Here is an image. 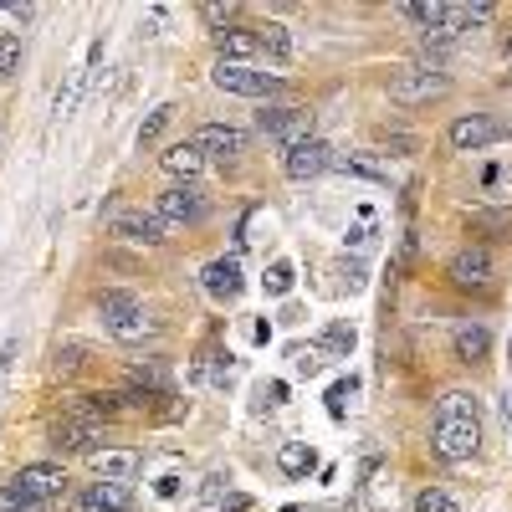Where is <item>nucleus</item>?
<instances>
[{"instance_id":"nucleus-1","label":"nucleus","mask_w":512,"mask_h":512,"mask_svg":"<svg viewBox=\"0 0 512 512\" xmlns=\"http://www.w3.org/2000/svg\"><path fill=\"white\" fill-rule=\"evenodd\" d=\"M313 123H318V113L303 108V103H262V113H256V128H262L282 154L297 149V144H308V139H318Z\"/></svg>"},{"instance_id":"nucleus-2","label":"nucleus","mask_w":512,"mask_h":512,"mask_svg":"<svg viewBox=\"0 0 512 512\" xmlns=\"http://www.w3.org/2000/svg\"><path fill=\"white\" fill-rule=\"evenodd\" d=\"M210 82H216L221 93L256 98V103H277L287 93V82L277 72H256L251 62H216V67H210Z\"/></svg>"},{"instance_id":"nucleus-3","label":"nucleus","mask_w":512,"mask_h":512,"mask_svg":"<svg viewBox=\"0 0 512 512\" xmlns=\"http://www.w3.org/2000/svg\"><path fill=\"white\" fill-rule=\"evenodd\" d=\"M446 93H451V77H446L441 67H431V62L400 67V72L390 77V103H400V108H425V103H436V98H446Z\"/></svg>"},{"instance_id":"nucleus-4","label":"nucleus","mask_w":512,"mask_h":512,"mask_svg":"<svg viewBox=\"0 0 512 512\" xmlns=\"http://www.w3.org/2000/svg\"><path fill=\"white\" fill-rule=\"evenodd\" d=\"M47 446H52V456L57 461H67V456H98L103 451V425L98 420H82V415H57L52 425H47Z\"/></svg>"},{"instance_id":"nucleus-5","label":"nucleus","mask_w":512,"mask_h":512,"mask_svg":"<svg viewBox=\"0 0 512 512\" xmlns=\"http://www.w3.org/2000/svg\"><path fill=\"white\" fill-rule=\"evenodd\" d=\"M31 502H41V507H52V502H62V497H72V477H67V461H26V466H16V477H11Z\"/></svg>"},{"instance_id":"nucleus-6","label":"nucleus","mask_w":512,"mask_h":512,"mask_svg":"<svg viewBox=\"0 0 512 512\" xmlns=\"http://www.w3.org/2000/svg\"><path fill=\"white\" fill-rule=\"evenodd\" d=\"M154 216H159L164 226L195 231V226H205V216H210V200L200 195V185H164V190L154 195Z\"/></svg>"},{"instance_id":"nucleus-7","label":"nucleus","mask_w":512,"mask_h":512,"mask_svg":"<svg viewBox=\"0 0 512 512\" xmlns=\"http://www.w3.org/2000/svg\"><path fill=\"white\" fill-rule=\"evenodd\" d=\"M492 277H497V262H492V246H482V241H466L446 262V282L456 292H487Z\"/></svg>"},{"instance_id":"nucleus-8","label":"nucleus","mask_w":512,"mask_h":512,"mask_svg":"<svg viewBox=\"0 0 512 512\" xmlns=\"http://www.w3.org/2000/svg\"><path fill=\"white\" fill-rule=\"evenodd\" d=\"M507 139V123L497 118V113H461V118H451V128H446V144L456 149V154H482V149H492V144H502Z\"/></svg>"},{"instance_id":"nucleus-9","label":"nucleus","mask_w":512,"mask_h":512,"mask_svg":"<svg viewBox=\"0 0 512 512\" xmlns=\"http://www.w3.org/2000/svg\"><path fill=\"white\" fill-rule=\"evenodd\" d=\"M431 451L441 461H472L482 451V420H436Z\"/></svg>"},{"instance_id":"nucleus-10","label":"nucleus","mask_w":512,"mask_h":512,"mask_svg":"<svg viewBox=\"0 0 512 512\" xmlns=\"http://www.w3.org/2000/svg\"><path fill=\"white\" fill-rule=\"evenodd\" d=\"M134 507V487L128 482H82L67 497V512H128Z\"/></svg>"},{"instance_id":"nucleus-11","label":"nucleus","mask_w":512,"mask_h":512,"mask_svg":"<svg viewBox=\"0 0 512 512\" xmlns=\"http://www.w3.org/2000/svg\"><path fill=\"white\" fill-rule=\"evenodd\" d=\"M282 169H287V180H318V175H328V169H338V154H333V144H323V139H308V144H297V149H287L282 154Z\"/></svg>"},{"instance_id":"nucleus-12","label":"nucleus","mask_w":512,"mask_h":512,"mask_svg":"<svg viewBox=\"0 0 512 512\" xmlns=\"http://www.w3.org/2000/svg\"><path fill=\"white\" fill-rule=\"evenodd\" d=\"M451 359L466 364V369H482L492 359V328L482 318H466L451 328Z\"/></svg>"},{"instance_id":"nucleus-13","label":"nucleus","mask_w":512,"mask_h":512,"mask_svg":"<svg viewBox=\"0 0 512 512\" xmlns=\"http://www.w3.org/2000/svg\"><path fill=\"white\" fill-rule=\"evenodd\" d=\"M190 144L205 159H241L246 154V128H236V123H200L190 134Z\"/></svg>"},{"instance_id":"nucleus-14","label":"nucleus","mask_w":512,"mask_h":512,"mask_svg":"<svg viewBox=\"0 0 512 512\" xmlns=\"http://www.w3.org/2000/svg\"><path fill=\"white\" fill-rule=\"evenodd\" d=\"M67 415H82V420H98V425H113L128 415L123 405V390H82L67 400Z\"/></svg>"},{"instance_id":"nucleus-15","label":"nucleus","mask_w":512,"mask_h":512,"mask_svg":"<svg viewBox=\"0 0 512 512\" xmlns=\"http://www.w3.org/2000/svg\"><path fill=\"white\" fill-rule=\"evenodd\" d=\"M113 236L128 241V246H164L169 241V226L154 216V210H128V216L113 221Z\"/></svg>"},{"instance_id":"nucleus-16","label":"nucleus","mask_w":512,"mask_h":512,"mask_svg":"<svg viewBox=\"0 0 512 512\" xmlns=\"http://www.w3.org/2000/svg\"><path fill=\"white\" fill-rule=\"evenodd\" d=\"M139 451L134 446H103L98 456H88V466H93V477L98 482H134L139 477Z\"/></svg>"},{"instance_id":"nucleus-17","label":"nucleus","mask_w":512,"mask_h":512,"mask_svg":"<svg viewBox=\"0 0 512 512\" xmlns=\"http://www.w3.org/2000/svg\"><path fill=\"white\" fill-rule=\"evenodd\" d=\"M200 282H205V292L216 297V303H236L241 287H246V282H241V262H236V256H216V262L205 267V277H200Z\"/></svg>"},{"instance_id":"nucleus-18","label":"nucleus","mask_w":512,"mask_h":512,"mask_svg":"<svg viewBox=\"0 0 512 512\" xmlns=\"http://www.w3.org/2000/svg\"><path fill=\"white\" fill-rule=\"evenodd\" d=\"M159 164H164V175H175V185H195V180L205 175V164H210V159L185 139V144H169V149L159 154Z\"/></svg>"},{"instance_id":"nucleus-19","label":"nucleus","mask_w":512,"mask_h":512,"mask_svg":"<svg viewBox=\"0 0 512 512\" xmlns=\"http://www.w3.org/2000/svg\"><path fill=\"white\" fill-rule=\"evenodd\" d=\"M123 384H134V390H149V395H175V379H169L164 359H134L123 374Z\"/></svg>"},{"instance_id":"nucleus-20","label":"nucleus","mask_w":512,"mask_h":512,"mask_svg":"<svg viewBox=\"0 0 512 512\" xmlns=\"http://www.w3.org/2000/svg\"><path fill=\"white\" fill-rule=\"evenodd\" d=\"M262 52V41H256V26H231L216 36V62H251Z\"/></svg>"},{"instance_id":"nucleus-21","label":"nucleus","mask_w":512,"mask_h":512,"mask_svg":"<svg viewBox=\"0 0 512 512\" xmlns=\"http://www.w3.org/2000/svg\"><path fill=\"white\" fill-rule=\"evenodd\" d=\"M466 231L482 236V246L487 241H512V210H472V216H466Z\"/></svg>"},{"instance_id":"nucleus-22","label":"nucleus","mask_w":512,"mask_h":512,"mask_svg":"<svg viewBox=\"0 0 512 512\" xmlns=\"http://www.w3.org/2000/svg\"><path fill=\"white\" fill-rule=\"evenodd\" d=\"M277 466H282V477H292V482H308V472L318 466V451H313L308 441H287V446L277 451Z\"/></svg>"},{"instance_id":"nucleus-23","label":"nucleus","mask_w":512,"mask_h":512,"mask_svg":"<svg viewBox=\"0 0 512 512\" xmlns=\"http://www.w3.org/2000/svg\"><path fill=\"white\" fill-rule=\"evenodd\" d=\"M436 420H482V400L472 390H446L436 400Z\"/></svg>"},{"instance_id":"nucleus-24","label":"nucleus","mask_w":512,"mask_h":512,"mask_svg":"<svg viewBox=\"0 0 512 512\" xmlns=\"http://www.w3.org/2000/svg\"><path fill=\"white\" fill-rule=\"evenodd\" d=\"M256 41H262V52L277 57V62H287L297 52V41H292V31L282 21H262V26H256Z\"/></svg>"},{"instance_id":"nucleus-25","label":"nucleus","mask_w":512,"mask_h":512,"mask_svg":"<svg viewBox=\"0 0 512 512\" xmlns=\"http://www.w3.org/2000/svg\"><path fill=\"white\" fill-rule=\"evenodd\" d=\"M21 62H26V41H21V31H0V82H11V77L21 72Z\"/></svg>"},{"instance_id":"nucleus-26","label":"nucleus","mask_w":512,"mask_h":512,"mask_svg":"<svg viewBox=\"0 0 512 512\" xmlns=\"http://www.w3.org/2000/svg\"><path fill=\"white\" fill-rule=\"evenodd\" d=\"M93 364V354L82 349V344H57V354H52V374L57 379H72V374H82Z\"/></svg>"},{"instance_id":"nucleus-27","label":"nucleus","mask_w":512,"mask_h":512,"mask_svg":"<svg viewBox=\"0 0 512 512\" xmlns=\"http://www.w3.org/2000/svg\"><path fill=\"white\" fill-rule=\"evenodd\" d=\"M200 21L221 36V31L241 26V6H231V0H226V6H221V0H205V6H200Z\"/></svg>"},{"instance_id":"nucleus-28","label":"nucleus","mask_w":512,"mask_h":512,"mask_svg":"<svg viewBox=\"0 0 512 512\" xmlns=\"http://www.w3.org/2000/svg\"><path fill=\"white\" fill-rule=\"evenodd\" d=\"M354 344H359V338H354V328H344V323H328L323 338H318V349H323V354H338V359H349Z\"/></svg>"},{"instance_id":"nucleus-29","label":"nucleus","mask_w":512,"mask_h":512,"mask_svg":"<svg viewBox=\"0 0 512 512\" xmlns=\"http://www.w3.org/2000/svg\"><path fill=\"white\" fill-rule=\"evenodd\" d=\"M82 88H88V67H77V72L67 77V88L57 93V103H52V113H57V118H67V113L77 108V98H82Z\"/></svg>"},{"instance_id":"nucleus-30","label":"nucleus","mask_w":512,"mask_h":512,"mask_svg":"<svg viewBox=\"0 0 512 512\" xmlns=\"http://www.w3.org/2000/svg\"><path fill=\"white\" fill-rule=\"evenodd\" d=\"M169 118H175V103H159V108L144 118V128H139V149H144V144H154V139L164 134V128H169Z\"/></svg>"},{"instance_id":"nucleus-31","label":"nucleus","mask_w":512,"mask_h":512,"mask_svg":"<svg viewBox=\"0 0 512 512\" xmlns=\"http://www.w3.org/2000/svg\"><path fill=\"white\" fill-rule=\"evenodd\" d=\"M415 512H456V497L441 487H420L415 492Z\"/></svg>"},{"instance_id":"nucleus-32","label":"nucleus","mask_w":512,"mask_h":512,"mask_svg":"<svg viewBox=\"0 0 512 512\" xmlns=\"http://www.w3.org/2000/svg\"><path fill=\"white\" fill-rule=\"evenodd\" d=\"M41 502H31L16 482H0V512H36Z\"/></svg>"},{"instance_id":"nucleus-33","label":"nucleus","mask_w":512,"mask_h":512,"mask_svg":"<svg viewBox=\"0 0 512 512\" xmlns=\"http://www.w3.org/2000/svg\"><path fill=\"white\" fill-rule=\"evenodd\" d=\"M323 359H328V354H323L318 344H313V349H292V369H297V374H303V379H313V374H323Z\"/></svg>"},{"instance_id":"nucleus-34","label":"nucleus","mask_w":512,"mask_h":512,"mask_svg":"<svg viewBox=\"0 0 512 512\" xmlns=\"http://www.w3.org/2000/svg\"><path fill=\"white\" fill-rule=\"evenodd\" d=\"M338 169H349V175H359V180H390L384 164H374V159H338Z\"/></svg>"},{"instance_id":"nucleus-35","label":"nucleus","mask_w":512,"mask_h":512,"mask_svg":"<svg viewBox=\"0 0 512 512\" xmlns=\"http://www.w3.org/2000/svg\"><path fill=\"white\" fill-rule=\"evenodd\" d=\"M415 251H420V241H415V231H405V236H400V251H395V272H400V277L415 267Z\"/></svg>"},{"instance_id":"nucleus-36","label":"nucleus","mask_w":512,"mask_h":512,"mask_svg":"<svg viewBox=\"0 0 512 512\" xmlns=\"http://www.w3.org/2000/svg\"><path fill=\"white\" fill-rule=\"evenodd\" d=\"M497 16V6H487V0H477V6H461V21L466 26H487Z\"/></svg>"},{"instance_id":"nucleus-37","label":"nucleus","mask_w":512,"mask_h":512,"mask_svg":"<svg viewBox=\"0 0 512 512\" xmlns=\"http://www.w3.org/2000/svg\"><path fill=\"white\" fill-rule=\"evenodd\" d=\"M354 390V379H344V384H333V390H328V415L338 420V415H344V395Z\"/></svg>"},{"instance_id":"nucleus-38","label":"nucleus","mask_w":512,"mask_h":512,"mask_svg":"<svg viewBox=\"0 0 512 512\" xmlns=\"http://www.w3.org/2000/svg\"><path fill=\"white\" fill-rule=\"evenodd\" d=\"M16 354H21V338L11 333V338H6V349H0V374H11V369H16Z\"/></svg>"},{"instance_id":"nucleus-39","label":"nucleus","mask_w":512,"mask_h":512,"mask_svg":"<svg viewBox=\"0 0 512 512\" xmlns=\"http://www.w3.org/2000/svg\"><path fill=\"white\" fill-rule=\"evenodd\" d=\"M267 287H272V292H287V287H292V267H287V262H277V267H272V277H267Z\"/></svg>"},{"instance_id":"nucleus-40","label":"nucleus","mask_w":512,"mask_h":512,"mask_svg":"<svg viewBox=\"0 0 512 512\" xmlns=\"http://www.w3.org/2000/svg\"><path fill=\"white\" fill-rule=\"evenodd\" d=\"M221 507H226V512H251V497H246V492H231Z\"/></svg>"},{"instance_id":"nucleus-41","label":"nucleus","mask_w":512,"mask_h":512,"mask_svg":"<svg viewBox=\"0 0 512 512\" xmlns=\"http://www.w3.org/2000/svg\"><path fill=\"white\" fill-rule=\"evenodd\" d=\"M502 52H507V67H512V36H507V47H502Z\"/></svg>"}]
</instances>
